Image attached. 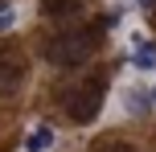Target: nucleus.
I'll use <instances>...</instances> for the list:
<instances>
[{"label":"nucleus","mask_w":156,"mask_h":152,"mask_svg":"<svg viewBox=\"0 0 156 152\" xmlns=\"http://www.w3.org/2000/svg\"><path fill=\"white\" fill-rule=\"evenodd\" d=\"M41 12L49 21H70V16H82V0H45Z\"/></svg>","instance_id":"obj_5"},{"label":"nucleus","mask_w":156,"mask_h":152,"mask_svg":"<svg viewBox=\"0 0 156 152\" xmlns=\"http://www.w3.org/2000/svg\"><path fill=\"white\" fill-rule=\"evenodd\" d=\"M136 4H140L144 12H152V8H156V0H136Z\"/></svg>","instance_id":"obj_10"},{"label":"nucleus","mask_w":156,"mask_h":152,"mask_svg":"<svg viewBox=\"0 0 156 152\" xmlns=\"http://www.w3.org/2000/svg\"><path fill=\"white\" fill-rule=\"evenodd\" d=\"M8 25H16V8L12 4H0V29H8Z\"/></svg>","instance_id":"obj_9"},{"label":"nucleus","mask_w":156,"mask_h":152,"mask_svg":"<svg viewBox=\"0 0 156 152\" xmlns=\"http://www.w3.org/2000/svg\"><path fill=\"white\" fill-rule=\"evenodd\" d=\"M103 41V25H86V29H66V33H54L45 41V62L49 66H82L94 58Z\"/></svg>","instance_id":"obj_1"},{"label":"nucleus","mask_w":156,"mask_h":152,"mask_svg":"<svg viewBox=\"0 0 156 152\" xmlns=\"http://www.w3.org/2000/svg\"><path fill=\"white\" fill-rule=\"evenodd\" d=\"M123 107H127L132 115H140V111L148 115V111H152V90H148V87H127V90H123Z\"/></svg>","instance_id":"obj_6"},{"label":"nucleus","mask_w":156,"mask_h":152,"mask_svg":"<svg viewBox=\"0 0 156 152\" xmlns=\"http://www.w3.org/2000/svg\"><path fill=\"white\" fill-rule=\"evenodd\" d=\"M58 144V132L49 128V123H37V128H29V136H25V152H49Z\"/></svg>","instance_id":"obj_4"},{"label":"nucleus","mask_w":156,"mask_h":152,"mask_svg":"<svg viewBox=\"0 0 156 152\" xmlns=\"http://www.w3.org/2000/svg\"><path fill=\"white\" fill-rule=\"evenodd\" d=\"M103 95H107V87H103V78H99V74L82 78L78 87L66 90V115H70L74 123H90L94 115L103 111Z\"/></svg>","instance_id":"obj_2"},{"label":"nucleus","mask_w":156,"mask_h":152,"mask_svg":"<svg viewBox=\"0 0 156 152\" xmlns=\"http://www.w3.org/2000/svg\"><path fill=\"white\" fill-rule=\"evenodd\" d=\"M90 152H140V148H132V144H119V140H115V144H107V140H103V144H94Z\"/></svg>","instance_id":"obj_8"},{"label":"nucleus","mask_w":156,"mask_h":152,"mask_svg":"<svg viewBox=\"0 0 156 152\" xmlns=\"http://www.w3.org/2000/svg\"><path fill=\"white\" fill-rule=\"evenodd\" d=\"M21 78H25V58H21V49H12V45L0 41V95L16 90Z\"/></svg>","instance_id":"obj_3"},{"label":"nucleus","mask_w":156,"mask_h":152,"mask_svg":"<svg viewBox=\"0 0 156 152\" xmlns=\"http://www.w3.org/2000/svg\"><path fill=\"white\" fill-rule=\"evenodd\" d=\"M132 66L136 70H156V41H140L132 49Z\"/></svg>","instance_id":"obj_7"}]
</instances>
